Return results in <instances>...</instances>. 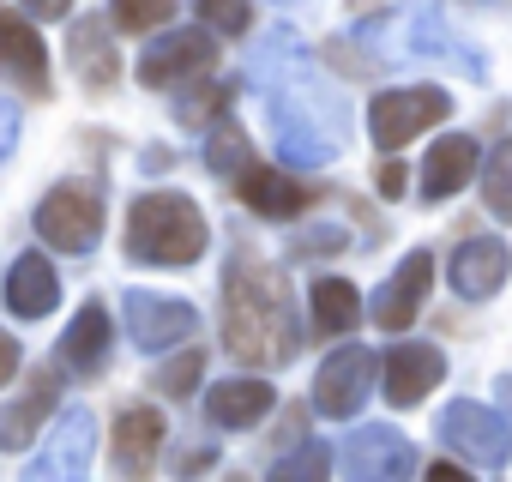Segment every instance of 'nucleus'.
<instances>
[{
	"mask_svg": "<svg viewBox=\"0 0 512 482\" xmlns=\"http://www.w3.org/2000/svg\"><path fill=\"white\" fill-rule=\"evenodd\" d=\"M500 404H506V410H512V374H506V380H500Z\"/></svg>",
	"mask_w": 512,
	"mask_h": 482,
	"instance_id": "obj_38",
	"label": "nucleus"
},
{
	"mask_svg": "<svg viewBox=\"0 0 512 482\" xmlns=\"http://www.w3.org/2000/svg\"><path fill=\"white\" fill-rule=\"evenodd\" d=\"M205 211L187 193H139L127 211V254L139 266H193L205 260Z\"/></svg>",
	"mask_w": 512,
	"mask_h": 482,
	"instance_id": "obj_3",
	"label": "nucleus"
},
{
	"mask_svg": "<svg viewBox=\"0 0 512 482\" xmlns=\"http://www.w3.org/2000/svg\"><path fill=\"white\" fill-rule=\"evenodd\" d=\"M247 79L260 85L266 121L278 133V157L290 169H326L350 145V97L296 43V31H272L260 49H253Z\"/></svg>",
	"mask_w": 512,
	"mask_h": 482,
	"instance_id": "obj_1",
	"label": "nucleus"
},
{
	"mask_svg": "<svg viewBox=\"0 0 512 482\" xmlns=\"http://www.w3.org/2000/svg\"><path fill=\"white\" fill-rule=\"evenodd\" d=\"M380 392H386V404H398V410H410V404H422L440 380H446V356L434 350V344H392L386 350V362H380Z\"/></svg>",
	"mask_w": 512,
	"mask_h": 482,
	"instance_id": "obj_15",
	"label": "nucleus"
},
{
	"mask_svg": "<svg viewBox=\"0 0 512 482\" xmlns=\"http://www.w3.org/2000/svg\"><path fill=\"white\" fill-rule=\"evenodd\" d=\"M7 314H19V320H43V314H55L61 308V278H55V266L43 260V254H19L13 260V272H7Z\"/></svg>",
	"mask_w": 512,
	"mask_h": 482,
	"instance_id": "obj_21",
	"label": "nucleus"
},
{
	"mask_svg": "<svg viewBox=\"0 0 512 482\" xmlns=\"http://www.w3.org/2000/svg\"><path fill=\"white\" fill-rule=\"evenodd\" d=\"M482 169V151H476V139H464V133H446V139H434V151L422 157V175H416V187H422V199L428 205H440V199H452L458 187H470V175Z\"/></svg>",
	"mask_w": 512,
	"mask_h": 482,
	"instance_id": "obj_19",
	"label": "nucleus"
},
{
	"mask_svg": "<svg viewBox=\"0 0 512 482\" xmlns=\"http://www.w3.org/2000/svg\"><path fill=\"white\" fill-rule=\"evenodd\" d=\"M223 344H229V356H241L253 368H284L296 356V344H302L284 284L266 266H253V260L229 266V284H223Z\"/></svg>",
	"mask_w": 512,
	"mask_h": 482,
	"instance_id": "obj_2",
	"label": "nucleus"
},
{
	"mask_svg": "<svg viewBox=\"0 0 512 482\" xmlns=\"http://www.w3.org/2000/svg\"><path fill=\"white\" fill-rule=\"evenodd\" d=\"M434 428H440V440H446L458 458H470V464H482V470H506V458H512V428H506V416L488 410V404L458 398V404L440 410Z\"/></svg>",
	"mask_w": 512,
	"mask_h": 482,
	"instance_id": "obj_7",
	"label": "nucleus"
},
{
	"mask_svg": "<svg viewBox=\"0 0 512 482\" xmlns=\"http://www.w3.org/2000/svg\"><path fill=\"white\" fill-rule=\"evenodd\" d=\"M326 470H332V446H326V440H302L296 452H284V458L272 464L278 482H308V476H326Z\"/></svg>",
	"mask_w": 512,
	"mask_h": 482,
	"instance_id": "obj_31",
	"label": "nucleus"
},
{
	"mask_svg": "<svg viewBox=\"0 0 512 482\" xmlns=\"http://www.w3.org/2000/svg\"><path fill=\"white\" fill-rule=\"evenodd\" d=\"M205 169L217 181H241L253 169V139L235 127V121H211L205 127Z\"/></svg>",
	"mask_w": 512,
	"mask_h": 482,
	"instance_id": "obj_26",
	"label": "nucleus"
},
{
	"mask_svg": "<svg viewBox=\"0 0 512 482\" xmlns=\"http://www.w3.org/2000/svg\"><path fill=\"white\" fill-rule=\"evenodd\" d=\"M217 61V31L199 25V31H163L145 55H139V85L163 91V85H181L193 73H205Z\"/></svg>",
	"mask_w": 512,
	"mask_h": 482,
	"instance_id": "obj_10",
	"label": "nucleus"
},
{
	"mask_svg": "<svg viewBox=\"0 0 512 482\" xmlns=\"http://www.w3.org/2000/svg\"><path fill=\"white\" fill-rule=\"evenodd\" d=\"M446 272H452V290L464 302H488L512 278V248H506L500 235H464L458 248H452V260H446Z\"/></svg>",
	"mask_w": 512,
	"mask_h": 482,
	"instance_id": "obj_13",
	"label": "nucleus"
},
{
	"mask_svg": "<svg viewBox=\"0 0 512 482\" xmlns=\"http://www.w3.org/2000/svg\"><path fill=\"white\" fill-rule=\"evenodd\" d=\"M109 344H115V332H109V308H103V302H85V308L73 314V326L61 332L55 362H61V368H73V374H103Z\"/></svg>",
	"mask_w": 512,
	"mask_h": 482,
	"instance_id": "obj_20",
	"label": "nucleus"
},
{
	"mask_svg": "<svg viewBox=\"0 0 512 482\" xmlns=\"http://www.w3.org/2000/svg\"><path fill=\"white\" fill-rule=\"evenodd\" d=\"M482 205L500 223H512V139H500L488 151V163H482Z\"/></svg>",
	"mask_w": 512,
	"mask_h": 482,
	"instance_id": "obj_27",
	"label": "nucleus"
},
{
	"mask_svg": "<svg viewBox=\"0 0 512 482\" xmlns=\"http://www.w3.org/2000/svg\"><path fill=\"white\" fill-rule=\"evenodd\" d=\"M428 284H434V254L428 248H410L404 260H398V272L374 290V302H368V314H374V326H386V332H404L416 314H422V302H428Z\"/></svg>",
	"mask_w": 512,
	"mask_h": 482,
	"instance_id": "obj_14",
	"label": "nucleus"
},
{
	"mask_svg": "<svg viewBox=\"0 0 512 482\" xmlns=\"http://www.w3.org/2000/svg\"><path fill=\"white\" fill-rule=\"evenodd\" d=\"M109 19H115L121 31L145 37V31H163V25L175 19V0H109Z\"/></svg>",
	"mask_w": 512,
	"mask_h": 482,
	"instance_id": "obj_29",
	"label": "nucleus"
},
{
	"mask_svg": "<svg viewBox=\"0 0 512 482\" xmlns=\"http://www.w3.org/2000/svg\"><path fill=\"white\" fill-rule=\"evenodd\" d=\"M199 374H205V350H181L175 362H163V368L151 374V386H157L163 398H193Z\"/></svg>",
	"mask_w": 512,
	"mask_h": 482,
	"instance_id": "obj_30",
	"label": "nucleus"
},
{
	"mask_svg": "<svg viewBox=\"0 0 512 482\" xmlns=\"http://www.w3.org/2000/svg\"><path fill=\"white\" fill-rule=\"evenodd\" d=\"M37 235L49 241L55 254H73L85 260L97 248V235H103V193L91 181H61L43 205H37Z\"/></svg>",
	"mask_w": 512,
	"mask_h": 482,
	"instance_id": "obj_6",
	"label": "nucleus"
},
{
	"mask_svg": "<svg viewBox=\"0 0 512 482\" xmlns=\"http://www.w3.org/2000/svg\"><path fill=\"white\" fill-rule=\"evenodd\" d=\"M163 416L151 410V404H133V410H121L115 416V470L121 476H151V464H157V452H163Z\"/></svg>",
	"mask_w": 512,
	"mask_h": 482,
	"instance_id": "obj_22",
	"label": "nucleus"
},
{
	"mask_svg": "<svg viewBox=\"0 0 512 482\" xmlns=\"http://www.w3.org/2000/svg\"><path fill=\"white\" fill-rule=\"evenodd\" d=\"M145 169H175V151H145Z\"/></svg>",
	"mask_w": 512,
	"mask_h": 482,
	"instance_id": "obj_37",
	"label": "nucleus"
},
{
	"mask_svg": "<svg viewBox=\"0 0 512 482\" xmlns=\"http://www.w3.org/2000/svg\"><path fill=\"white\" fill-rule=\"evenodd\" d=\"M229 97H235V85H193L187 97H175V121L181 127H211L229 109Z\"/></svg>",
	"mask_w": 512,
	"mask_h": 482,
	"instance_id": "obj_28",
	"label": "nucleus"
},
{
	"mask_svg": "<svg viewBox=\"0 0 512 482\" xmlns=\"http://www.w3.org/2000/svg\"><path fill=\"white\" fill-rule=\"evenodd\" d=\"M272 404H278L272 380H217L205 392V422L211 428H253Z\"/></svg>",
	"mask_w": 512,
	"mask_h": 482,
	"instance_id": "obj_23",
	"label": "nucleus"
},
{
	"mask_svg": "<svg viewBox=\"0 0 512 482\" xmlns=\"http://www.w3.org/2000/svg\"><path fill=\"white\" fill-rule=\"evenodd\" d=\"M374 374H380V362H374V350H362V344H344V350H332L326 362H320V374H314V410L320 416H356L362 404H368V392H374Z\"/></svg>",
	"mask_w": 512,
	"mask_h": 482,
	"instance_id": "obj_9",
	"label": "nucleus"
},
{
	"mask_svg": "<svg viewBox=\"0 0 512 482\" xmlns=\"http://www.w3.org/2000/svg\"><path fill=\"white\" fill-rule=\"evenodd\" d=\"M55 404H61V380H55L49 368H37L19 398L0 404V446H7V452H25V446L43 434V416H49Z\"/></svg>",
	"mask_w": 512,
	"mask_h": 482,
	"instance_id": "obj_18",
	"label": "nucleus"
},
{
	"mask_svg": "<svg viewBox=\"0 0 512 482\" xmlns=\"http://www.w3.org/2000/svg\"><path fill=\"white\" fill-rule=\"evenodd\" d=\"M0 79H13L31 97L49 91V49L19 13H0Z\"/></svg>",
	"mask_w": 512,
	"mask_h": 482,
	"instance_id": "obj_17",
	"label": "nucleus"
},
{
	"mask_svg": "<svg viewBox=\"0 0 512 482\" xmlns=\"http://www.w3.org/2000/svg\"><path fill=\"white\" fill-rule=\"evenodd\" d=\"M199 25H211L217 37H247L253 31V7L247 0H199Z\"/></svg>",
	"mask_w": 512,
	"mask_h": 482,
	"instance_id": "obj_32",
	"label": "nucleus"
},
{
	"mask_svg": "<svg viewBox=\"0 0 512 482\" xmlns=\"http://www.w3.org/2000/svg\"><path fill=\"white\" fill-rule=\"evenodd\" d=\"M67 61H73V79H79L85 91H97V97L121 85V49L109 43V25H103V19H73Z\"/></svg>",
	"mask_w": 512,
	"mask_h": 482,
	"instance_id": "obj_16",
	"label": "nucleus"
},
{
	"mask_svg": "<svg viewBox=\"0 0 512 482\" xmlns=\"http://www.w3.org/2000/svg\"><path fill=\"white\" fill-rule=\"evenodd\" d=\"M344 470L350 476H368V482H398V476H410L422 458H416V446L398 434V428H386V422H362L350 440H344Z\"/></svg>",
	"mask_w": 512,
	"mask_h": 482,
	"instance_id": "obj_12",
	"label": "nucleus"
},
{
	"mask_svg": "<svg viewBox=\"0 0 512 482\" xmlns=\"http://www.w3.org/2000/svg\"><path fill=\"white\" fill-rule=\"evenodd\" d=\"M241 205L247 211H260V217H302L308 211V199H314V187H302L296 175H284V169H266V163H253L247 175H241Z\"/></svg>",
	"mask_w": 512,
	"mask_h": 482,
	"instance_id": "obj_24",
	"label": "nucleus"
},
{
	"mask_svg": "<svg viewBox=\"0 0 512 482\" xmlns=\"http://www.w3.org/2000/svg\"><path fill=\"white\" fill-rule=\"evenodd\" d=\"M19 7H25L31 19H67V13H73V0H19Z\"/></svg>",
	"mask_w": 512,
	"mask_h": 482,
	"instance_id": "obj_36",
	"label": "nucleus"
},
{
	"mask_svg": "<svg viewBox=\"0 0 512 482\" xmlns=\"http://www.w3.org/2000/svg\"><path fill=\"white\" fill-rule=\"evenodd\" d=\"M374 181H380V199H404V193H410V175H404V163H386Z\"/></svg>",
	"mask_w": 512,
	"mask_h": 482,
	"instance_id": "obj_34",
	"label": "nucleus"
},
{
	"mask_svg": "<svg viewBox=\"0 0 512 482\" xmlns=\"http://www.w3.org/2000/svg\"><path fill=\"white\" fill-rule=\"evenodd\" d=\"M446 115H452V91H440V85L374 91V97H368V139H374L380 151H398V145H410L416 133L440 127Z\"/></svg>",
	"mask_w": 512,
	"mask_h": 482,
	"instance_id": "obj_5",
	"label": "nucleus"
},
{
	"mask_svg": "<svg viewBox=\"0 0 512 482\" xmlns=\"http://www.w3.org/2000/svg\"><path fill=\"white\" fill-rule=\"evenodd\" d=\"M356 314H362L356 284H344V278H314V290H308V326H314V338H338V332H350Z\"/></svg>",
	"mask_w": 512,
	"mask_h": 482,
	"instance_id": "obj_25",
	"label": "nucleus"
},
{
	"mask_svg": "<svg viewBox=\"0 0 512 482\" xmlns=\"http://www.w3.org/2000/svg\"><path fill=\"white\" fill-rule=\"evenodd\" d=\"M13 145H19V109H13V103H0V163L13 157Z\"/></svg>",
	"mask_w": 512,
	"mask_h": 482,
	"instance_id": "obj_35",
	"label": "nucleus"
},
{
	"mask_svg": "<svg viewBox=\"0 0 512 482\" xmlns=\"http://www.w3.org/2000/svg\"><path fill=\"white\" fill-rule=\"evenodd\" d=\"M19 362H25L19 338H13V332H0V386H7V380H19Z\"/></svg>",
	"mask_w": 512,
	"mask_h": 482,
	"instance_id": "obj_33",
	"label": "nucleus"
},
{
	"mask_svg": "<svg viewBox=\"0 0 512 482\" xmlns=\"http://www.w3.org/2000/svg\"><path fill=\"white\" fill-rule=\"evenodd\" d=\"M91 458H97V416H91V404H67L61 422L49 428V446L31 458V476H43V482H55V476H85Z\"/></svg>",
	"mask_w": 512,
	"mask_h": 482,
	"instance_id": "obj_11",
	"label": "nucleus"
},
{
	"mask_svg": "<svg viewBox=\"0 0 512 482\" xmlns=\"http://www.w3.org/2000/svg\"><path fill=\"white\" fill-rule=\"evenodd\" d=\"M374 25L398 37V49H392L386 61H440V67H458L464 79H488V61H482L464 37L446 31V19L428 7V0H416V7H398V13H386V19H374Z\"/></svg>",
	"mask_w": 512,
	"mask_h": 482,
	"instance_id": "obj_4",
	"label": "nucleus"
},
{
	"mask_svg": "<svg viewBox=\"0 0 512 482\" xmlns=\"http://www.w3.org/2000/svg\"><path fill=\"white\" fill-rule=\"evenodd\" d=\"M121 320H127V338L145 356H163V350H175V344H187L199 332V308L193 302L151 296V290H127L121 296Z\"/></svg>",
	"mask_w": 512,
	"mask_h": 482,
	"instance_id": "obj_8",
	"label": "nucleus"
}]
</instances>
